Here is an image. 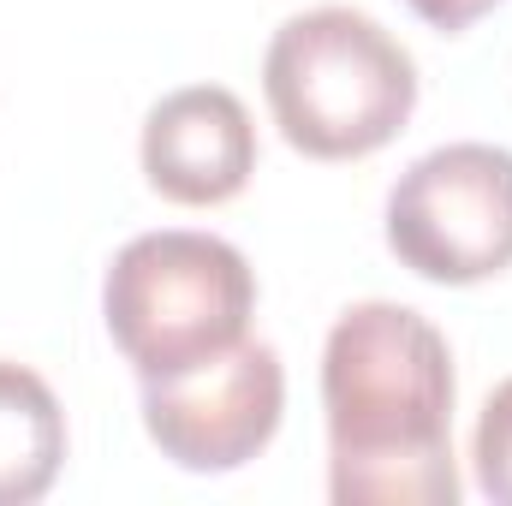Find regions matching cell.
Returning a JSON list of instances; mask_svg holds the SVG:
<instances>
[{
    "label": "cell",
    "mask_w": 512,
    "mask_h": 506,
    "mask_svg": "<svg viewBox=\"0 0 512 506\" xmlns=\"http://www.w3.org/2000/svg\"><path fill=\"white\" fill-rule=\"evenodd\" d=\"M453 352L411 304H352L328 328V495L340 506H459Z\"/></svg>",
    "instance_id": "6da1fadb"
},
{
    "label": "cell",
    "mask_w": 512,
    "mask_h": 506,
    "mask_svg": "<svg viewBox=\"0 0 512 506\" xmlns=\"http://www.w3.org/2000/svg\"><path fill=\"white\" fill-rule=\"evenodd\" d=\"M280 137L310 161H358L393 143L417 108V60L358 6L292 12L262 54Z\"/></svg>",
    "instance_id": "7a4b0ae2"
},
{
    "label": "cell",
    "mask_w": 512,
    "mask_h": 506,
    "mask_svg": "<svg viewBox=\"0 0 512 506\" xmlns=\"http://www.w3.org/2000/svg\"><path fill=\"white\" fill-rule=\"evenodd\" d=\"M256 274L239 245L215 233H137L102 280V316L114 346L143 381L179 376L245 340Z\"/></svg>",
    "instance_id": "3957f363"
},
{
    "label": "cell",
    "mask_w": 512,
    "mask_h": 506,
    "mask_svg": "<svg viewBox=\"0 0 512 506\" xmlns=\"http://www.w3.org/2000/svg\"><path fill=\"white\" fill-rule=\"evenodd\" d=\"M387 251L435 286H477L512 268V149L447 143L387 191Z\"/></svg>",
    "instance_id": "277c9868"
},
{
    "label": "cell",
    "mask_w": 512,
    "mask_h": 506,
    "mask_svg": "<svg viewBox=\"0 0 512 506\" xmlns=\"http://www.w3.org/2000/svg\"><path fill=\"white\" fill-rule=\"evenodd\" d=\"M286 411V370L268 340H239L179 376L143 381V429L179 471L221 477L251 465Z\"/></svg>",
    "instance_id": "5b68a950"
},
{
    "label": "cell",
    "mask_w": 512,
    "mask_h": 506,
    "mask_svg": "<svg viewBox=\"0 0 512 506\" xmlns=\"http://www.w3.org/2000/svg\"><path fill=\"white\" fill-rule=\"evenodd\" d=\"M256 173V126L221 84H185L143 120V179L167 203L215 209L233 203Z\"/></svg>",
    "instance_id": "8992f818"
},
{
    "label": "cell",
    "mask_w": 512,
    "mask_h": 506,
    "mask_svg": "<svg viewBox=\"0 0 512 506\" xmlns=\"http://www.w3.org/2000/svg\"><path fill=\"white\" fill-rule=\"evenodd\" d=\"M66 465V411L54 387L0 358V506H30Z\"/></svg>",
    "instance_id": "52a82bcc"
},
{
    "label": "cell",
    "mask_w": 512,
    "mask_h": 506,
    "mask_svg": "<svg viewBox=\"0 0 512 506\" xmlns=\"http://www.w3.org/2000/svg\"><path fill=\"white\" fill-rule=\"evenodd\" d=\"M471 465H477V489L495 506H512V376L483 399L477 411V435H471Z\"/></svg>",
    "instance_id": "ba28073f"
},
{
    "label": "cell",
    "mask_w": 512,
    "mask_h": 506,
    "mask_svg": "<svg viewBox=\"0 0 512 506\" xmlns=\"http://www.w3.org/2000/svg\"><path fill=\"white\" fill-rule=\"evenodd\" d=\"M423 24H435V30H447V36H459V30H471L483 12H495L501 0H405Z\"/></svg>",
    "instance_id": "9c48e42d"
}]
</instances>
